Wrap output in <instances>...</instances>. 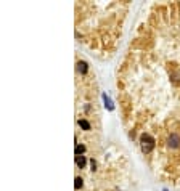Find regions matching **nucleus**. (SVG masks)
Listing matches in <instances>:
<instances>
[{
  "mask_svg": "<svg viewBox=\"0 0 180 191\" xmlns=\"http://www.w3.org/2000/svg\"><path fill=\"white\" fill-rule=\"evenodd\" d=\"M140 143H142V151L145 154H150L154 148V138L150 133H142L140 137Z\"/></svg>",
  "mask_w": 180,
  "mask_h": 191,
  "instance_id": "f257e3e1",
  "label": "nucleus"
},
{
  "mask_svg": "<svg viewBox=\"0 0 180 191\" xmlns=\"http://www.w3.org/2000/svg\"><path fill=\"white\" fill-rule=\"evenodd\" d=\"M167 143H169L170 148H179V146H180V137L177 133H172L169 137V140H167Z\"/></svg>",
  "mask_w": 180,
  "mask_h": 191,
  "instance_id": "f03ea898",
  "label": "nucleus"
},
{
  "mask_svg": "<svg viewBox=\"0 0 180 191\" xmlns=\"http://www.w3.org/2000/svg\"><path fill=\"white\" fill-rule=\"evenodd\" d=\"M77 69H79V72L85 74V72H87V63H84V61H79V63H77Z\"/></svg>",
  "mask_w": 180,
  "mask_h": 191,
  "instance_id": "7ed1b4c3",
  "label": "nucleus"
},
{
  "mask_svg": "<svg viewBox=\"0 0 180 191\" xmlns=\"http://www.w3.org/2000/svg\"><path fill=\"white\" fill-rule=\"evenodd\" d=\"M76 164L82 169V167L85 165V156H76Z\"/></svg>",
  "mask_w": 180,
  "mask_h": 191,
  "instance_id": "20e7f679",
  "label": "nucleus"
},
{
  "mask_svg": "<svg viewBox=\"0 0 180 191\" xmlns=\"http://www.w3.org/2000/svg\"><path fill=\"white\" fill-rule=\"evenodd\" d=\"M103 100H105V103H106V106H108V109H109V111H113V109H114L113 103H111V100H109V97H108L106 93L103 95Z\"/></svg>",
  "mask_w": 180,
  "mask_h": 191,
  "instance_id": "39448f33",
  "label": "nucleus"
},
{
  "mask_svg": "<svg viewBox=\"0 0 180 191\" xmlns=\"http://www.w3.org/2000/svg\"><path fill=\"white\" fill-rule=\"evenodd\" d=\"M79 125H81L84 130H90V124L85 121V119H81V121H79Z\"/></svg>",
  "mask_w": 180,
  "mask_h": 191,
  "instance_id": "423d86ee",
  "label": "nucleus"
},
{
  "mask_svg": "<svg viewBox=\"0 0 180 191\" xmlns=\"http://www.w3.org/2000/svg\"><path fill=\"white\" fill-rule=\"evenodd\" d=\"M84 151H85V146H84V145H77V146H76V154H77V156H82Z\"/></svg>",
  "mask_w": 180,
  "mask_h": 191,
  "instance_id": "0eeeda50",
  "label": "nucleus"
},
{
  "mask_svg": "<svg viewBox=\"0 0 180 191\" xmlns=\"http://www.w3.org/2000/svg\"><path fill=\"white\" fill-rule=\"evenodd\" d=\"M82 186V178L81 177H76V190H79Z\"/></svg>",
  "mask_w": 180,
  "mask_h": 191,
  "instance_id": "6e6552de",
  "label": "nucleus"
},
{
  "mask_svg": "<svg viewBox=\"0 0 180 191\" xmlns=\"http://www.w3.org/2000/svg\"><path fill=\"white\" fill-rule=\"evenodd\" d=\"M164 191H167V190H164Z\"/></svg>",
  "mask_w": 180,
  "mask_h": 191,
  "instance_id": "1a4fd4ad",
  "label": "nucleus"
}]
</instances>
